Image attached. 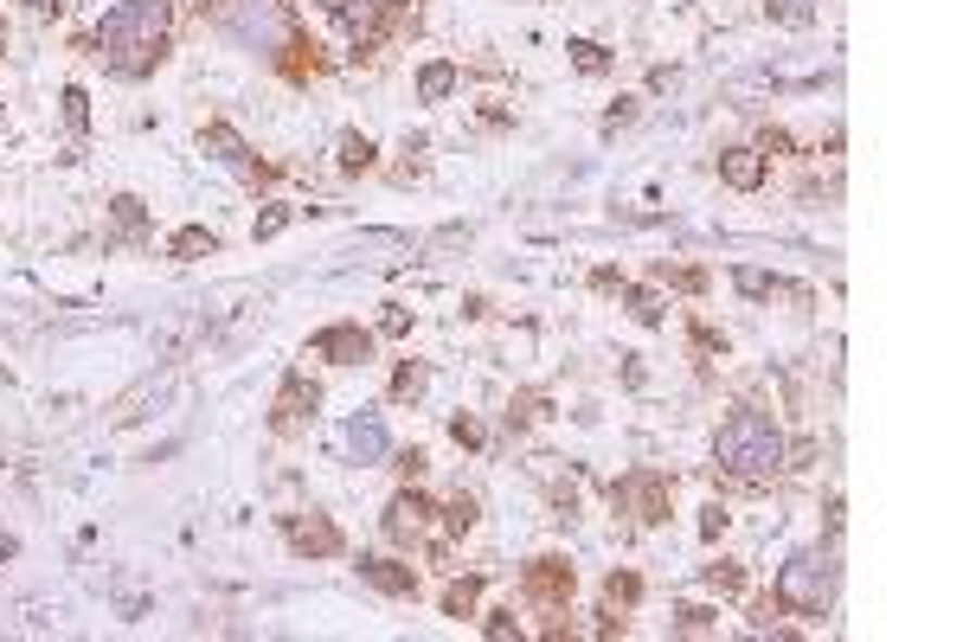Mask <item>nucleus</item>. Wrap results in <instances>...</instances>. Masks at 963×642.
Segmentation results:
<instances>
[{
  "label": "nucleus",
  "instance_id": "nucleus-1",
  "mask_svg": "<svg viewBox=\"0 0 963 642\" xmlns=\"http://www.w3.org/2000/svg\"><path fill=\"white\" fill-rule=\"evenodd\" d=\"M167 33H174V0H116L97 20V59L116 77H148L167 59Z\"/></svg>",
  "mask_w": 963,
  "mask_h": 642
},
{
  "label": "nucleus",
  "instance_id": "nucleus-2",
  "mask_svg": "<svg viewBox=\"0 0 963 642\" xmlns=\"http://www.w3.org/2000/svg\"><path fill=\"white\" fill-rule=\"evenodd\" d=\"M713 463L733 469V476H746V482L777 476L784 469V430L771 425L764 412H733L720 425V437H713Z\"/></svg>",
  "mask_w": 963,
  "mask_h": 642
},
{
  "label": "nucleus",
  "instance_id": "nucleus-3",
  "mask_svg": "<svg viewBox=\"0 0 963 642\" xmlns=\"http://www.w3.org/2000/svg\"><path fill=\"white\" fill-rule=\"evenodd\" d=\"M212 26L225 33V39H238L245 52H289L296 46V13H289V0H212Z\"/></svg>",
  "mask_w": 963,
  "mask_h": 642
},
{
  "label": "nucleus",
  "instance_id": "nucleus-4",
  "mask_svg": "<svg viewBox=\"0 0 963 642\" xmlns=\"http://www.w3.org/2000/svg\"><path fill=\"white\" fill-rule=\"evenodd\" d=\"M835 591H841V566L835 553L810 546V553H790L777 571V610L790 617H828L835 610Z\"/></svg>",
  "mask_w": 963,
  "mask_h": 642
},
{
  "label": "nucleus",
  "instance_id": "nucleus-5",
  "mask_svg": "<svg viewBox=\"0 0 963 642\" xmlns=\"http://www.w3.org/2000/svg\"><path fill=\"white\" fill-rule=\"evenodd\" d=\"M309 354L328 360V366H360V360L373 354V335H366L360 322H335V328H322V335L309 341Z\"/></svg>",
  "mask_w": 963,
  "mask_h": 642
},
{
  "label": "nucleus",
  "instance_id": "nucleus-6",
  "mask_svg": "<svg viewBox=\"0 0 963 642\" xmlns=\"http://www.w3.org/2000/svg\"><path fill=\"white\" fill-rule=\"evenodd\" d=\"M386 533H392L399 546H412V540H424V533H430V501L417 495L412 482H405L399 495L386 501Z\"/></svg>",
  "mask_w": 963,
  "mask_h": 642
},
{
  "label": "nucleus",
  "instance_id": "nucleus-7",
  "mask_svg": "<svg viewBox=\"0 0 963 642\" xmlns=\"http://www.w3.org/2000/svg\"><path fill=\"white\" fill-rule=\"evenodd\" d=\"M572 584H578L572 566H565V559H552V553L527 566V597H534V604H547V610H559V604L572 597Z\"/></svg>",
  "mask_w": 963,
  "mask_h": 642
},
{
  "label": "nucleus",
  "instance_id": "nucleus-8",
  "mask_svg": "<svg viewBox=\"0 0 963 642\" xmlns=\"http://www.w3.org/2000/svg\"><path fill=\"white\" fill-rule=\"evenodd\" d=\"M289 546L309 553V559H335L341 553V527L328 514H302V520H289Z\"/></svg>",
  "mask_w": 963,
  "mask_h": 642
},
{
  "label": "nucleus",
  "instance_id": "nucleus-9",
  "mask_svg": "<svg viewBox=\"0 0 963 642\" xmlns=\"http://www.w3.org/2000/svg\"><path fill=\"white\" fill-rule=\"evenodd\" d=\"M347 450H353V463H386V456H392L386 418H379V412H360V418L347 425Z\"/></svg>",
  "mask_w": 963,
  "mask_h": 642
},
{
  "label": "nucleus",
  "instance_id": "nucleus-10",
  "mask_svg": "<svg viewBox=\"0 0 963 642\" xmlns=\"http://www.w3.org/2000/svg\"><path fill=\"white\" fill-rule=\"evenodd\" d=\"M764 174H771V167H764V154H758V148H726V154H720V180H726L733 193H758V187H764Z\"/></svg>",
  "mask_w": 963,
  "mask_h": 642
},
{
  "label": "nucleus",
  "instance_id": "nucleus-11",
  "mask_svg": "<svg viewBox=\"0 0 963 642\" xmlns=\"http://www.w3.org/2000/svg\"><path fill=\"white\" fill-rule=\"evenodd\" d=\"M617 501L636 507V520H662L668 514V482L662 476H629V482H617Z\"/></svg>",
  "mask_w": 963,
  "mask_h": 642
},
{
  "label": "nucleus",
  "instance_id": "nucleus-12",
  "mask_svg": "<svg viewBox=\"0 0 963 642\" xmlns=\"http://www.w3.org/2000/svg\"><path fill=\"white\" fill-rule=\"evenodd\" d=\"M315 405H322V392L315 386H302V379H289L283 386V399H276V418H271V430H302V418H315Z\"/></svg>",
  "mask_w": 963,
  "mask_h": 642
},
{
  "label": "nucleus",
  "instance_id": "nucleus-13",
  "mask_svg": "<svg viewBox=\"0 0 963 642\" xmlns=\"http://www.w3.org/2000/svg\"><path fill=\"white\" fill-rule=\"evenodd\" d=\"M200 148H207L218 167H238V174L251 167V148H245V136H238L232 123H207V129H200Z\"/></svg>",
  "mask_w": 963,
  "mask_h": 642
},
{
  "label": "nucleus",
  "instance_id": "nucleus-14",
  "mask_svg": "<svg viewBox=\"0 0 963 642\" xmlns=\"http://www.w3.org/2000/svg\"><path fill=\"white\" fill-rule=\"evenodd\" d=\"M360 578L386 597H417V571L399 566V559H360Z\"/></svg>",
  "mask_w": 963,
  "mask_h": 642
},
{
  "label": "nucleus",
  "instance_id": "nucleus-15",
  "mask_svg": "<svg viewBox=\"0 0 963 642\" xmlns=\"http://www.w3.org/2000/svg\"><path fill=\"white\" fill-rule=\"evenodd\" d=\"M457 84H463V72L450 59H430V65H417V103H450Z\"/></svg>",
  "mask_w": 963,
  "mask_h": 642
},
{
  "label": "nucleus",
  "instance_id": "nucleus-16",
  "mask_svg": "<svg viewBox=\"0 0 963 642\" xmlns=\"http://www.w3.org/2000/svg\"><path fill=\"white\" fill-rule=\"evenodd\" d=\"M218 251V238H212L207 225H180L174 238H167V257H180V264H193V257H212Z\"/></svg>",
  "mask_w": 963,
  "mask_h": 642
},
{
  "label": "nucleus",
  "instance_id": "nucleus-17",
  "mask_svg": "<svg viewBox=\"0 0 963 642\" xmlns=\"http://www.w3.org/2000/svg\"><path fill=\"white\" fill-rule=\"evenodd\" d=\"M341 7V26L353 39H373L379 33V0H335Z\"/></svg>",
  "mask_w": 963,
  "mask_h": 642
},
{
  "label": "nucleus",
  "instance_id": "nucleus-18",
  "mask_svg": "<svg viewBox=\"0 0 963 642\" xmlns=\"http://www.w3.org/2000/svg\"><path fill=\"white\" fill-rule=\"evenodd\" d=\"M476 597H481V578H457V584H443V617H476Z\"/></svg>",
  "mask_w": 963,
  "mask_h": 642
},
{
  "label": "nucleus",
  "instance_id": "nucleus-19",
  "mask_svg": "<svg viewBox=\"0 0 963 642\" xmlns=\"http://www.w3.org/2000/svg\"><path fill=\"white\" fill-rule=\"evenodd\" d=\"M764 13H771L777 26H810V20L823 13V0H764Z\"/></svg>",
  "mask_w": 963,
  "mask_h": 642
},
{
  "label": "nucleus",
  "instance_id": "nucleus-20",
  "mask_svg": "<svg viewBox=\"0 0 963 642\" xmlns=\"http://www.w3.org/2000/svg\"><path fill=\"white\" fill-rule=\"evenodd\" d=\"M565 52H572V65H578L585 77H604V72H611V52H604L598 39H572Z\"/></svg>",
  "mask_w": 963,
  "mask_h": 642
},
{
  "label": "nucleus",
  "instance_id": "nucleus-21",
  "mask_svg": "<svg viewBox=\"0 0 963 642\" xmlns=\"http://www.w3.org/2000/svg\"><path fill=\"white\" fill-rule=\"evenodd\" d=\"M623 309H629L642 328H655V322H662V295H655V289H623Z\"/></svg>",
  "mask_w": 963,
  "mask_h": 642
},
{
  "label": "nucleus",
  "instance_id": "nucleus-22",
  "mask_svg": "<svg viewBox=\"0 0 963 642\" xmlns=\"http://www.w3.org/2000/svg\"><path fill=\"white\" fill-rule=\"evenodd\" d=\"M604 597H611V610H629V604L642 597V578H636V571H611V578H604Z\"/></svg>",
  "mask_w": 963,
  "mask_h": 642
},
{
  "label": "nucleus",
  "instance_id": "nucleus-23",
  "mask_svg": "<svg viewBox=\"0 0 963 642\" xmlns=\"http://www.w3.org/2000/svg\"><path fill=\"white\" fill-rule=\"evenodd\" d=\"M675 630H681V637H713V630H720V610L693 604V610H681V617H675Z\"/></svg>",
  "mask_w": 963,
  "mask_h": 642
},
{
  "label": "nucleus",
  "instance_id": "nucleus-24",
  "mask_svg": "<svg viewBox=\"0 0 963 642\" xmlns=\"http://www.w3.org/2000/svg\"><path fill=\"white\" fill-rule=\"evenodd\" d=\"M443 527H450V533H470V527H476V495H450V507H443Z\"/></svg>",
  "mask_w": 963,
  "mask_h": 642
},
{
  "label": "nucleus",
  "instance_id": "nucleus-25",
  "mask_svg": "<svg viewBox=\"0 0 963 642\" xmlns=\"http://www.w3.org/2000/svg\"><path fill=\"white\" fill-rule=\"evenodd\" d=\"M341 167H347V174L373 167V142H366V136H341Z\"/></svg>",
  "mask_w": 963,
  "mask_h": 642
},
{
  "label": "nucleus",
  "instance_id": "nucleus-26",
  "mask_svg": "<svg viewBox=\"0 0 963 642\" xmlns=\"http://www.w3.org/2000/svg\"><path fill=\"white\" fill-rule=\"evenodd\" d=\"M424 379H430V373H424V366H412V360H405V366H399V373H392V399H417V392H424Z\"/></svg>",
  "mask_w": 963,
  "mask_h": 642
},
{
  "label": "nucleus",
  "instance_id": "nucleus-27",
  "mask_svg": "<svg viewBox=\"0 0 963 642\" xmlns=\"http://www.w3.org/2000/svg\"><path fill=\"white\" fill-rule=\"evenodd\" d=\"M706 584H713V591H726V597H733V591H746V571L733 566V559H720V566H706Z\"/></svg>",
  "mask_w": 963,
  "mask_h": 642
},
{
  "label": "nucleus",
  "instance_id": "nucleus-28",
  "mask_svg": "<svg viewBox=\"0 0 963 642\" xmlns=\"http://www.w3.org/2000/svg\"><path fill=\"white\" fill-rule=\"evenodd\" d=\"M481 637H488V642H508V637H521V617H514V610H488V624H481Z\"/></svg>",
  "mask_w": 963,
  "mask_h": 642
},
{
  "label": "nucleus",
  "instance_id": "nucleus-29",
  "mask_svg": "<svg viewBox=\"0 0 963 642\" xmlns=\"http://www.w3.org/2000/svg\"><path fill=\"white\" fill-rule=\"evenodd\" d=\"M65 123H71V129H90V97H84L77 84L65 90Z\"/></svg>",
  "mask_w": 963,
  "mask_h": 642
},
{
  "label": "nucleus",
  "instance_id": "nucleus-30",
  "mask_svg": "<svg viewBox=\"0 0 963 642\" xmlns=\"http://www.w3.org/2000/svg\"><path fill=\"white\" fill-rule=\"evenodd\" d=\"M141 218H148L141 213V200L136 193H123V200H116V225H123V231H141Z\"/></svg>",
  "mask_w": 963,
  "mask_h": 642
},
{
  "label": "nucleus",
  "instance_id": "nucleus-31",
  "mask_svg": "<svg viewBox=\"0 0 963 642\" xmlns=\"http://www.w3.org/2000/svg\"><path fill=\"white\" fill-rule=\"evenodd\" d=\"M733 284L746 289V295H771V289H777V277H764V270H733Z\"/></svg>",
  "mask_w": 963,
  "mask_h": 642
},
{
  "label": "nucleus",
  "instance_id": "nucleus-32",
  "mask_svg": "<svg viewBox=\"0 0 963 642\" xmlns=\"http://www.w3.org/2000/svg\"><path fill=\"white\" fill-rule=\"evenodd\" d=\"M283 225H289V206H264V213H258V238H276Z\"/></svg>",
  "mask_w": 963,
  "mask_h": 642
},
{
  "label": "nucleus",
  "instance_id": "nucleus-33",
  "mask_svg": "<svg viewBox=\"0 0 963 642\" xmlns=\"http://www.w3.org/2000/svg\"><path fill=\"white\" fill-rule=\"evenodd\" d=\"M726 520H733V514H726V507H720V501H713V507H706V514H700V533H706V540H720V533H726Z\"/></svg>",
  "mask_w": 963,
  "mask_h": 642
},
{
  "label": "nucleus",
  "instance_id": "nucleus-34",
  "mask_svg": "<svg viewBox=\"0 0 963 642\" xmlns=\"http://www.w3.org/2000/svg\"><path fill=\"white\" fill-rule=\"evenodd\" d=\"M450 437H457V443H470V450H481V425H476V418H450Z\"/></svg>",
  "mask_w": 963,
  "mask_h": 642
},
{
  "label": "nucleus",
  "instance_id": "nucleus-35",
  "mask_svg": "<svg viewBox=\"0 0 963 642\" xmlns=\"http://www.w3.org/2000/svg\"><path fill=\"white\" fill-rule=\"evenodd\" d=\"M399 476H405V482L424 476V450H399Z\"/></svg>",
  "mask_w": 963,
  "mask_h": 642
},
{
  "label": "nucleus",
  "instance_id": "nucleus-36",
  "mask_svg": "<svg viewBox=\"0 0 963 642\" xmlns=\"http://www.w3.org/2000/svg\"><path fill=\"white\" fill-rule=\"evenodd\" d=\"M379 328H386V335H405V328H412V309H386V322H379Z\"/></svg>",
  "mask_w": 963,
  "mask_h": 642
},
{
  "label": "nucleus",
  "instance_id": "nucleus-37",
  "mask_svg": "<svg viewBox=\"0 0 963 642\" xmlns=\"http://www.w3.org/2000/svg\"><path fill=\"white\" fill-rule=\"evenodd\" d=\"M20 7H39V13H52V7H59V0H20Z\"/></svg>",
  "mask_w": 963,
  "mask_h": 642
}]
</instances>
